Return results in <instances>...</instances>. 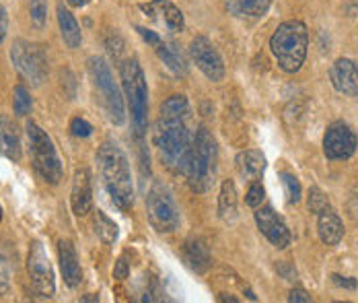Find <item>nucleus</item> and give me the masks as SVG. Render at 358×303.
I'll list each match as a JSON object with an SVG mask.
<instances>
[{
	"mask_svg": "<svg viewBox=\"0 0 358 303\" xmlns=\"http://www.w3.org/2000/svg\"><path fill=\"white\" fill-rule=\"evenodd\" d=\"M280 178H282V186L287 192V200L290 204H296L301 200V182L294 174L290 171H280Z\"/></svg>",
	"mask_w": 358,
	"mask_h": 303,
	"instance_id": "obj_30",
	"label": "nucleus"
},
{
	"mask_svg": "<svg viewBox=\"0 0 358 303\" xmlns=\"http://www.w3.org/2000/svg\"><path fill=\"white\" fill-rule=\"evenodd\" d=\"M331 281H334L338 287H344V289H357V281H355V279L340 276V274H331Z\"/></svg>",
	"mask_w": 358,
	"mask_h": 303,
	"instance_id": "obj_39",
	"label": "nucleus"
},
{
	"mask_svg": "<svg viewBox=\"0 0 358 303\" xmlns=\"http://www.w3.org/2000/svg\"><path fill=\"white\" fill-rule=\"evenodd\" d=\"M66 2H69L71 6H76V8H80V6H87V4H89L91 0H66Z\"/></svg>",
	"mask_w": 358,
	"mask_h": 303,
	"instance_id": "obj_42",
	"label": "nucleus"
},
{
	"mask_svg": "<svg viewBox=\"0 0 358 303\" xmlns=\"http://www.w3.org/2000/svg\"><path fill=\"white\" fill-rule=\"evenodd\" d=\"M8 289H10V272H8L6 260L0 256V295H6Z\"/></svg>",
	"mask_w": 358,
	"mask_h": 303,
	"instance_id": "obj_34",
	"label": "nucleus"
},
{
	"mask_svg": "<svg viewBox=\"0 0 358 303\" xmlns=\"http://www.w3.org/2000/svg\"><path fill=\"white\" fill-rule=\"evenodd\" d=\"M6 31H8V15H6V10L0 6V43L6 38Z\"/></svg>",
	"mask_w": 358,
	"mask_h": 303,
	"instance_id": "obj_40",
	"label": "nucleus"
},
{
	"mask_svg": "<svg viewBox=\"0 0 358 303\" xmlns=\"http://www.w3.org/2000/svg\"><path fill=\"white\" fill-rule=\"evenodd\" d=\"M87 71H89V76L93 80V87L99 95V101L106 110L108 120L115 126H122L126 122V106H124L122 91L113 80V75L109 71L106 58L91 56L87 60Z\"/></svg>",
	"mask_w": 358,
	"mask_h": 303,
	"instance_id": "obj_6",
	"label": "nucleus"
},
{
	"mask_svg": "<svg viewBox=\"0 0 358 303\" xmlns=\"http://www.w3.org/2000/svg\"><path fill=\"white\" fill-rule=\"evenodd\" d=\"M0 155L13 163H19L23 157L19 128L8 115H0Z\"/></svg>",
	"mask_w": 358,
	"mask_h": 303,
	"instance_id": "obj_17",
	"label": "nucleus"
},
{
	"mask_svg": "<svg viewBox=\"0 0 358 303\" xmlns=\"http://www.w3.org/2000/svg\"><path fill=\"white\" fill-rule=\"evenodd\" d=\"M0 221H2V206H0Z\"/></svg>",
	"mask_w": 358,
	"mask_h": 303,
	"instance_id": "obj_43",
	"label": "nucleus"
},
{
	"mask_svg": "<svg viewBox=\"0 0 358 303\" xmlns=\"http://www.w3.org/2000/svg\"><path fill=\"white\" fill-rule=\"evenodd\" d=\"M136 31H138V34H141V38H143L146 43H150L152 48H157V45H159V43L163 41V39L159 38V36H157L155 31H150V29H144V27H136Z\"/></svg>",
	"mask_w": 358,
	"mask_h": 303,
	"instance_id": "obj_37",
	"label": "nucleus"
},
{
	"mask_svg": "<svg viewBox=\"0 0 358 303\" xmlns=\"http://www.w3.org/2000/svg\"><path fill=\"white\" fill-rule=\"evenodd\" d=\"M141 10L144 15L155 21L159 27L167 29L169 34H179L183 31V13L171 0H150L146 4H141Z\"/></svg>",
	"mask_w": 358,
	"mask_h": 303,
	"instance_id": "obj_14",
	"label": "nucleus"
},
{
	"mask_svg": "<svg viewBox=\"0 0 358 303\" xmlns=\"http://www.w3.org/2000/svg\"><path fill=\"white\" fill-rule=\"evenodd\" d=\"M71 132L76 139H87L93 134V126L85 120V118H72L71 120Z\"/></svg>",
	"mask_w": 358,
	"mask_h": 303,
	"instance_id": "obj_33",
	"label": "nucleus"
},
{
	"mask_svg": "<svg viewBox=\"0 0 358 303\" xmlns=\"http://www.w3.org/2000/svg\"><path fill=\"white\" fill-rule=\"evenodd\" d=\"M29 19L37 31L48 25V2L45 0H29Z\"/></svg>",
	"mask_w": 358,
	"mask_h": 303,
	"instance_id": "obj_29",
	"label": "nucleus"
},
{
	"mask_svg": "<svg viewBox=\"0 0 358 303\" xmlns=\"http://www.w3.org/2000/svg\"><path fill=\"white\" fill-rule=\"evenodd\" d=\"M329 80L342 95L358 99V64L350 58H338L329 69Z\"/></svg>",
	"mask_w": 358,
	"mask_h": 303,
	"instance_id": "obj_15",
	"label": "nucleus"
},
{
	"mask_svg": "<svg viewBox=\"0 0 358 303\" xmlns=\"http://www.w3.org/2000/svg\"><path fill=\"white\" fill-rule=\"evenodd\" d=\"M276 270L282 274V279L285 281H296V270H294V266L288 265V262H280V265L276 266Z\"/></svg>",
	"mask_w": 358,
	"mask_h": 303,
	"instance_id": "obj_38",
	"label": "nucleus"
},
{
	"mask_svg": "<svg viewBox=\"0 0 358 303\" xmlns=\"http://www.w3.org/2000/svg\"><path fill=\"white\" fill-rule=\"evenodd\" d=\"M307 206H309V211H311V213H315V215H320V213H323V211L331 209V206H329V200H327V196H325V194H323L322 190L317 188V186L309 188Z\"/></svg>",
	"mask_w": 358,
	"mask_h": 303,
	"instance_id": "obj_31",
	"label": "nucleus"
},
{
	"mask_svg": "<svg viewBox=\"0 0 358 303\" xmlns=\"http://www.w3.org/2000/svg\"><path fill=\"white\" fill-rule=\"evenodd\" d=\"M27 270L31 279V287L39 297L50 300L56 293V281H54V270L50 265V258L41 246V241H31L29 254H27Z\"/></svg>",
	"mask_w": 358,
	"mask_h": 303,
	"instance_id": "obj_10",
	"label": "nucleus"
},
{
	"mask_svg": "<svg viewBox=\"0 0 358 303\" xmlns=\"http://www.w3.org/2000/svg\"><path fill=\"white\" fill-rule=\"evenodd\" d=\"M189 114H192V110H189V101L185 95H171L161 106V115H167V118L189 120Z\"/></svg>",
	"mask_w": 358,
	"mask_h": 303,
	"instance_id": "obj_27",
	"label": "nucleus"
},
{
	"mask_svg": "<svg viewBox=\"0 0 358 303\" xmlns=\"http://www.w3.org/2000/svg\"><path fill=\"white\" fill-rule=\"evenodd\" d=\"M218 217L224 223H233L237 219V188L231 180H224L218 194Z\"/></svg>",
	"mask_w": 358,
	"mask_h": 303,
	"instance_id": "obj_24",
	"label": "nucleus"
},
{
	"mask_svg": "<svg viewBox=\"0 0 358 303\" xmlns=\"http://www.w3.org/2000/svg\"><path fill=\"white\" fill-rule=\"evenodd\" d=\"M93 227H95V235H97L106 246H111V244L117 239V225L109 219L103 211H95Z\"/></svg>",
	"mask_w": 358,
	"mask_h": 303,
	"instance_id": "obj_26",
	"label": "nucleus"
},
{
	"mask_svg": "<svg viewBox=\"0 0 358 303\" xmlns=\"http://www.w3.org/2000/svg\"><path fill=\"white\" fill-rule=\"evenodd\" d=\"M216 157H218V149H216L215 136L204 126L198 128L192 139V151L185 167L187 184L194 192L204 194L213 188L216 178Z\"/></svg>",
	"mask_w": 358,
	"mask_h": 303,
	"instance_id": "obj_4",
	"label": "nucleus"
},
{
	"mask_svg": "<svg viewBox=\"0 0 358 303\" xmlns=\"http://www.w3.org/2000/svg\"><path fill=\"white\" fill-rule=\"evenodd\" d=\"M317 233L325 246H329V248L338 246L344 237V223L338 217V213H334L331 209L320 213L317 215Z\"/></svg>",
	"mask_w": 358,
	"mask_h": 303,
	"instance_id": "obj_21",
	"label": "nucleus"
},
{
	"mask_svg": "<svg viewBox=\"0 0 358 303\" xmlns=\"http://www.w3.org/2000/svg\"><path fill=\"white\" fill-rule=\"evenodd\" d=\"M358 147L357 132L346 122H334L323 134V155L329 161H346Z\"/></svg>",
	"mask_w": 358,
	"mask_h": 303,
	"instance_id": "obj_11",
	"label": "nucleus"
},
{
	"mask_svg": "<svg viewBox=\"0 0 358 303\" xmlns=\"http://www.w3.org/2000/svg\"><path fill=\"white\" fill-rule=\"evenodd\" d=\"M255 223L262 235L278 250H285L292 241V233L287 227L285 219L272 209V206H262L255 211Z\"/></svg>",
	"mask_w": 358,
	"mask_h": 303,
	"instance_id": "obj_13",
	"label": "nucleus"
},
{
	"mask_svg": "<svg viewBox=\"0 0 358 303\" xmlns=\"http://www.w3.org/2000/svg\"><path fill=\"white\" fill-rule=\"evenodd\" d=\"M71 206L76 217H85L91 213L93 206V182L91 171L87 167H80L74 171L71 190Z\"/></svg>",
	"mask_w": 358,
	"mask_h": 303,
	"instance_id": "obj_16",
	"label": "nucleus"
},
{
	"mask_svg": "<svg viewBox=\"0 0 358 303\" xmlns=\"http://www.w3.org/2000/svg\"><path fill=\"white\" fill-rule=\"evenodd\" d=\"M266 198V190L262 186V182H251L250 190H248V194H245V204L251 206V209H257L259 204H262V200Z\"/></svg>",
	"mask_w": 358,
	"mask_h": 303,
	"instance_id": "obj_32",
	"label": "nucleus"
},
{
	"mask_svg": "<svg viewBox=\"0 0 358 303\" xmlns=\"http://www.w3.org/2000/svg\"><path fill=\"white\" fill-rule=\"evenodd\" d=\"M192 139L187 120L161 115L152 128V143L159 151L163 165L171 174H185L192 151Z\"/></svg>",
	"mask_w": 358,
	"mask_h": 303,
	"instance_id": "obj_1",
	"label": "nucleus"
},
{
	"mask_svg": "<svg viewBox=\"0 0 358 303\" xmlns=\"http://www.w3.org/2000/svg\"><path fill=\"white\" fill-rule=\"evenodd\" d=\"M235 165H237V171L243 180L255 182L262 178V174L266 169V157L257 149H245V151L237 153Z\"/></svg>",
	"mask_w": 358,
	"mask_h": 303,
	"instance_id": "obj_20",
	"label": "nucleus"
},
{
	"mask_svg": "<svg viewBox=\"0 0 358 303\" xmlns=\"http://www.w3.org/2000/svg\"><path fill=\"white\" fill-rule=\"evenodd\" d=\"M309 48V31L303 21H285L278 25L274 36L270 38V50L278 62V66L294 75L303 69Z\"/></svg>",
	"mask_w": 358,
	"mask_h": 303,
	"instance_id": "obj_3",
	"label": "nucleus"
},
{
	"mask_svg": "<svg viewBox=\"0 0 358 303\" xmlns=\"http://www.w3.org/2000/svg\"><path fill=\"white\" fill-rule=\"evenodd\" d=\"M189 56L194 60V64L204 73V76L213 83H220L224 75H227V69H224V62H222V56L218 54L213 41L204 36H198V38L192 39L189 43Z\"/></svg>",
	"mask_w": 358,
	"mask_h": 303,
	"instance_id": "obj_12",
	"label": "nucleus"
},
{
	"mask_svg": "<svg viewBox=\"0 0 358 303\" xmlns=\"http://www.w3.org/2000/svg\"><path fill=\"white\" fill-rule=\"evenodd\" d=\"M97 165L103 186L109 192L113 204L120 211H128L132 206L134 186H132V171L126 153L115 143H103L97 151Z\"/></svg>",
	"mask_w": 358,
	"mask_h": 303,
	"instance_id": "obj_2",
	"label": "nucleus"
},
{
	"mask_svg": "<svg viewBox=\"0 0 358 303\" xmlns=\"http://www.w3.org/2000/svg\"><path fill=\"white\" fill-rule=\"evenodd\" d=\"M274 0H224V8L235 17L259 19L268 13Z\"/></svg>",
	"mask_w": 358,
	"mask_h": 303,
	"instance_id": "obj_23",
	"label": "nucleus"
},
{
	"mask_svg": "<svg viewBox=\"0 0 358 303\" xmlns=\"http://www.w3.org/2000/svg\"><path fill=\"white\" fill-rule=\"evenodd\" d=\"M218 302H229V303H239V300L237 297H233V295H227V293H220L218 295Z\"/></svg>",
	"mask_w": 358,
	"mask_h": 303,
	"instance_id": "obj_41",
	"label": "nucleus"
},
{
	"mask_svg": "<svg viewBox=\"0 0 358 303\" xmlns=\"http://www.w3.org/2000/svg\"><path fill=\"white\" fill-rule=\"evenodd\" d=\"M10 60L17 73L34 87H39L48 76V56L41 45L27 39H17L10 48Z\"/></svg>",
	"mask_w": 358,
	"mask_h": 303,
	"instance_id": "obj_8",
	"label": "nucleus"
},
{
	"mask_svg": "<svg viewBox=\"0 0 358 303\" xmlns=\"http://www.w3.org/2000/svg\"><path fill=\"white\" fill-rule=\"evenodd\" d=\"M288 302L290 303H309L311 302V295L305 291V289H292L288 293Z\"/></svg>",
	"mask_w": 358,
	"mask_h": 303,
	"instance_id": "obj_36",
	"label": "nucleus"
},
{
	"mask_svg": "<svg viewBox=\"0 0 358 303\" xmlns=\"http://www.w3.org/2000/svg\"><path fill=\"white\" fill-rule=\"evenodd\" d=\"M27 141L31 147V159H34V167L41 176L43 182L56 186L62 180V163L58 159L56 147L52 143V139L37 126L36 122L27 124Z\"/></svg>",
	"mask_w": 358,
	"mask_h": 303,
	"instance_id": "obj_7",
	"label": "nucleus"
},
{
	"mask_svg": "<svg viewBox=\"0 0 358 303\" xmlns=\"http://www.w3.org/2000/svg\"><path fill=\"white\" fill-rule=\"evenodd\" d=\"M155 50H157V56L163 60V64H165L171 73H176L178 76H183L187 73V62H185L183 54L179 52V48L176 43L161 41Z\"/></svg>",
	"mask_w": 358,
	"mask_h": 303,
	"instance_id": "obj_25",
	"label": "nucleus"
},
{
	"mask_svg": "<svg viewBox=\"0 0 358 303\" xmlns=\"http://www.w3.org/2000/svg\"><path fill=\"white\" fill-rule=\"evenodd\" d=\"M56 15H58L60 36L64 39V43H66L71 50L80 48V43H83V34H80V25L76 23L74 15H72L71 10H69L62 2L56 6Z\"/></svg>",
	"mask_w": 358,
	"mask_h": 303,
	"instance_id": "obj_22",
	"label": "nucleus"
},
{
	"mask_svg": "<svg viewBox=\"0 0 358 303\" xmlns=\"http://www.w3.org/2000/svg\"><path fill=\"white\" fill-rule=\"evenodd\" d=\"M58 258H60V270H62L64 283L71 289L78 287L80 281H83V270H80L78 256H76V250H74L71 239H60L58 241Z\"/></svg>",
	"mask_w": 358,
	"mask_h": 303,
	"instance_id": "obj_19",
	"label": "nucleus"
},
{
	"mask_svg": "<svg viewBox=\"0 0 358 303\" xmlns=\"http://www.w3.org/2000/svg\"><path fill=\"white\" fill-rule=\"evenodd\" d=\"M120 76H122L124 95L130 108L134 134L136 139H143L146 132V122H148V87H146L143 66L138 64L136 58L124 60L120 64Z\"/></svg>",
	"mask_w": 358,
	"mask_h": 303,
	"instance_id": "obj_5",
	"label": "nucleus"
},
{
	"mask_svg": "<svg viewBox=\"0 0 358 303\" xmlns=\"http://www.w3.org/2000/svg\"><path fill=\"white\" fill-rule=\"evenodd\" d=\"M146 215L148 223L159 233H173L179 227V209L171 192L163 184H155L146 196Z\"/></svg>",
	"mask_w": 358,
	"mask_h": 303,
	"instance_id": "obj_9",
	"label": "nucleus"
},
{
	"mask_svg": "<svg viewBox=\"0 0 358 303\" xmlns=\"http://www.w3.org/2000/svg\"><path fill=\"white\" fill-rule=\"evenodd\" d=\"M128 274H130V266L126 262V258H117V262L113 266V276H115L117 281H126Z\"/></svg>",
	"mask_w": 358,
	"mask_h": 303,
	"instance_id": "obj_35",
	"label": "nucleus"
},
{
	"mask_svg": "<svg viewBox=\"0 0 358 303\" xmlns=\"http://www.w3.org/2000/svg\"><path fill=\"white\" fill-rule=\"evenodd\" d=\"M34 108V101H31V95L27 91V87L23 85H17L15 87V93H13V110H15V115H27Z\"/></svg>",
	"mask_w": 358,
	"mask_h": 303,
	"instance_id": "obj_28",
	"label": "nucleus"
},
{
	"mask_svg": "<svg viewBox=\"0 0 358 303\" xmlns=\"http://www.w3.org/2000/svg\"><path fill=\"white\" fill-rule=\"evenodd\" d=\"M181 254H183V262L198 274H204L213 266V256H210L208 244L200 237H189L183 244Z\"/></svg>",
	"mask_w": 358,
	"mask_h": 303,
	"instance_id": "obj_18",
	"label": "nucleus"
}]
</instances>
